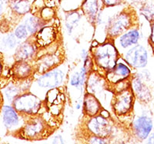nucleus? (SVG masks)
<instances>
[{"label": "nucleus", "instance_id": "f257e3e1", "mask_svg": "<svg viewBox=\"0 0 154 144\" xmlns=\"http://www.w3.org/2000/svg\"><path fill=\"white\" fill-rule=\"evenodd\" d=\"M69 74V65L66 61L46 72L35 73L29 91L45 101L46 95L50 90L60 88L66 84Z\"/></svg>", "mask_w": 154, "mask_h": 144}, {"label": "nucleus", "instance_id": "f03ea898", "mask_svg": "<svg viewBox=\"0 0 154 144\" xmlns=\"http://www.w3.org/2000/svg\"><path fill=\"white\" fill-rule=\"evenodd\" d=\"M100 13L106 21L105 28L107 39H114L124 31L139 24V19L134 9L129 5H119L116 10L108 13L107 8L102 7Z\"/></svg>", "mask_w": 154, "mask_h": 144}, {"label": "nucleus", "instance_id": "7ed1b4c3", "mask_svg": "<svg viewBox=\"0 0 154 144\" xmlns=\"http://www.w3.org/2000/svg\"><path fill=\"white\" fill-rule=\"evenodd\" d=\"M89 50L94 64L93 70L104 75L115 67L121 57L119 51L111 39H107L96 46L90 47Z\"/></svg>", "mask_w": 154, "mask_h": 144}, {"label": "nucleus", "instance_id": "20e7f679", "mask_svg": "<svg viewBox=\"0 0 154 144\" xmlns=\"http://www.w3.org/2000/svg\"><path fill=\"white\" fill-rule=\"evenodd\" d=\"M52 128L46 120L40 114L29 116L20 130L24 139L28 140H39L46 139L52 134Z\"/></svg>", "mask_w": 154, "mask_h": 144}, {"label": "nucleus", "instance_id": "39448f33", "mask_svg": "<svg viewBox=\"0 0 154 144\" xmlns=\"http://www.w3.org/2000/svg\"><path fill=\"white\" fill-rule=\"evenodd\" d=\"M136 97L131 87L113 93L110 107L112 113L117 117H124L133 113L136 104Z\"/></svg>", "mask_w": 154, "mask_h": 144}, {"label": "nucleus", "instance_id": "423d86ee", "mask_svg": "<svg viewBox=\"0 0 154 144\" xmlns=\"http://www.w3.org/2000/svg\"><path fill=\"white\" fill-rule=\"evenodd\" d=\"M44 104L45 101L28 90L18 96L13 101L12 105L19 113L29 117L39 114Z\"/></svg>", "mask_w": 154, "mask_h": 144}, {"label": "nucleus", "instance_id": "0eeeda50", "mask_svg": "<svg viewBox=\"0 0 154 144\" xmlns=\"http://www.w3.org/2000/svg\"><path fill=\"white\" fill-rule=\"evenodd\" d=\"M84 128L87 134L110 139L114 133L115 123L112 117L106 118L98 114L92 117H87Z\"/></svg>", "mask_w": 154, "mask_h": 144}, {"label": "nucleus", "instance_id": "6e6552de", "mask_svg": "<svg viewBox=\"0 0 154 144\" xmlns=\"http://www.w3.org/2000/svg\"><path fill=\"white\" fill-rule=\"evenodd\" d=\"M121 58L133 70L146 68L149 62V51L143 44L138 43L121 54Z\"/></svg>", "mask_w": 154, "mask_h": 144}, {"label": "nucleus", "instance_id": "1a4fd4ad", "mask_svg": "<svg viewBox=\"0 0 154 144\" xmlns=\"http://www.w3.org/2000/svg\"><path fill=\"white\" fill-rule=\"evenodd\" d=\"M130 127L135 138L139 142H144L153 130V120L150 115L143 112L134 115Z\"/></svg>", "mask_w": 154, "mask_h": 144}, {"label": "nucleus", "instance_id": "9d476101", "mask_svg": "<svg viewBox=\"0 0 154 144\" xmlns=\"http://www.w3.org/2000/svg\"><path fill=\"white\" fill-rule=\"evenodd\" d=\"M141 37L142 34L140 31V25L137 24L112 39V42L121 55L128 49L140 43Z\"/></svg>", "mask_w": 154, "mask_h": 144}, {"label": "nucleus", "instance_id": "9b49d317", "mask_svg": "<svg viewBox=\"0 0 154 144\" xmlns=\"http://www.w3.org/2000/svg\"><path fill=\"white\" fill-rule=\"evenodd\" d=\"M65 61L64 55L60 49L54 52H46L38 54L34 61L36 74H42L58 66Z\"/></svg>", "mask_w": 154, "mask_h": 144}, {"label": "nucleus", "instance_id": "f8f14e48", "mask_svg": "<svg viewBox=\"0 0 154 144\" xmlns=\"http://www.w3.org/2000/svg\"><path fill=\"white\" fill-rule=\"evenodd\" d=\"M39 48L34 37L29 38L19 44L15 50L14 57L16 61H34L38 56Z\"/></svg>", "mask_w": 154, "mask_h": 144}, {"label": "nucleus", "instance_id": "ddd939ff", "mask_svg": "<svg viewBox=\"0 0 154 144\" xmlns=\"http://www.w3.org/2000/svg\"><path fill=\"white\" fill-rule=\"evenodd\" d=\"M132 70L133 69L120 57L115 67L105 74V78L109 87L118 82L130 79L134 73Z\"/></svg>", "mask_w": 154, "mask_h": 144}, {"label": "nucleus", "instance_id": "4468645a", "mask_svg": "<svg viewBox=\"0 0 154 144\" xmlns=\"http://www.w3.org/2000/svg\"><path fill=\"white\" fill-rule=\"evenodd\" d=\"M4 126L8 129H19L21 130L28 117L19 113L12 105H5L2 110Z\"/></svg>", "mask_w": 154, "mask_h": 144}, {"label": "nucleus", "instance_id": "2eb2a0df", "mask_svg": "<svg viewBox=\"0 0 154 144\" xmlns=\"http://www.w3.org/2000/svg\"><path fill=\"white\" fill-rule=\"evenodd\" d=\"M146 83L135 73H133L130 79L131 88L134 93L136 100L140 101V104H146L152 100V93Z\"/></svg>", "mask_w": 154, "mask_h": 144}, {"label": "nucleus", "instance_id": "dca6fc26", "mask_svg": "<svg viewBox=\"0 0 154 144\" xmlns=\"http://www.w3.org/2000/svg\"><path fill=\"white\" fill-rule=\"evenodd\" d=\"M103 108V105L98 97L91 93L85 92L82 97V111L86 118L100 114Z\"/></svg>", "mask_w": 154, "mask_h": 144}, {"label": "nucleus", "instance_id": "f3484780", "mask_svg": "<svg viewBox=\"0 0 154 144\" xmlns=\"http://www.w3.org/2000/svg\"><path fill=\"white\" fill-rule=\"evenodd\" d=\"M12 71L13 76L19 81L33 78L36 73L34 61H16Z\"/></svg>", "mask_w": 154, "mask_h": 144}, {"label": "nucleus", "instance_id": "a211bd4d", "mask_svg": "<svg viewBox=\"0 0 154 144\" xmlns=\"http://www.w3.org/2000/svg\"><path fill=\"white\" fill-rule=\"evenodd\" d=\"M34 38L39 49L45 48L56 42L57 31L54 27L47 25L37 32Z\"/></svg>", "mask_w": 154, "mask_h": 144}, {"label": "nucleus", "instance_id": "6ab92c4d", "mask_svg": "<svg viewBox=\"0 0 154 144\" xmlns=\"http://www.w3.org/2000/svg\"><path fill=\"white\" fill-rule=\"evenodd\" d=\"M102 7L100 0H82L79 6L87 22L93 26L96 24V18Z\"/></svg>", "mask_w": 154, "mask_h": 144}, {"label": "nucleus", "instance_id": "aec40b11", "mask_svg": "<svg viewBox=\"0 0 154 144\" xmlns=\"http://www.w3.org/2000/svg\"><path fill=\"white\" fill-rule=\"evenodd\" d=\"M85 17L80 8L66 11L64 16V27L67 35L71 36L73 31L79 27L81 20Z\"/></svg>", "mask_w": 154, "mask_h": 144}, {"label": "nucleus", "instance_id": "412c9836", "mask_svg": "<svg viewBox=\"0 0 154 144\" xmlns=\"http://www.w3.org/2000/svg\"><path fill=\"white\" fill-rule=\"evenodd\" d=\"M23 22L24 23L27 30H28L29 38L35 36L41 28H43L44 26L47 25L48 23H49L48 22L43 20L40 17L39 14L35 13V12H34V13L29 12V13L26 15L24 19H23Z\"/></svg>", "mask_w": 154, "mask_h": 144}, {"label": "nucleus", "instance_id": "4be33fe9", "mask_svg": "<svg viewBox=\"0 0 154 144\" xmlns=\"http://www.w3.org/2000/svg\"><path fill=\"white\" fill-rule=\"evenodd\" d=\"M35 0H14L12 2V10L20 16H26L31 12Z\"/></svg>", "mask_w": 154, "mask_h": 144}, {"label": "nucleus", "instance_id": "5701e85b", "mask_svg": "<svg viewBox=\"0 0 154 144\" xmlns=\"http://www.w3.org/2000/svg\"><path fill=\"white\" fill-rule=\"evenodd\" d=\"M140 15L148 22L154 20V0H147L140 10Z\"/></svg>", "mask_w": 154, "mask_h": 144}, {"label": "nucleus", "instance_id": "b1692460", "mask_svg": "<svg viewBox=\"0 0 154 144\" xmlns=\"http://www.w3.org/2000/svg\"><path fill=\"white\" fill-rule=\"evenodd\" d=\"M19 39L16 37V35L13 34H9V35H6L5 38H3L2 40V45H3L4 48H6L9 49H14L16 50V48H17V46L19 45V44L20 42H19Z\"/></svg>", "mask_w": 154, "mask_h": 144}, {"label": "nucleus", "instance_id": "393cba45", "mask_svg": "<svg viewBox=\"0 0 154 144\" xmlns=\"http://www.w3.org/2000/svg\"><path fill=\"white\" fill-rule=\"evenodd\" d=\"M14 35H16V38H17L19 41H21V42L26 40V39H28V38H29L28 30H27L26 27V25H25L23 22L20 23V24L15 28Z\"/></svg>", "mask_w": 154, "mask_h": 144}, {"label": "nucleus", "instance_id": "a878e982", "mask_svg": "<svg viewBox=\"0 0 154 144\" xmlns=\"http://www.w3.org/2000/svg\"><path fill=\"white\" fill-rule=\"evenodd\" d=\"M38 14H39L40 17L42 18L43 20H45V21L49 22V21L53 20V18H54L55 10L53 9V8L44 6V7L39 11Z\"/></svg>", "mask_w": 154, "mask_h": 144}, {"label": "nucleus", "instance_id": "bb28decb", "mask_svg": "<svg viewBox=\"0 0 154 144\" xmlns=\"http://www.w3.org/2000/svg\"><path fill=\"white\" fill-rule=\"evenodd\" d=\"M86 140H87L86 143L90 144H106L110 143L109 138H103V137H98V136L93 135V134H87L86 137Z\"/></svg>", "mask_w": 154, "mask_h": 144}, {"label": "nucleus", "instance_id": "cd10ccee", "mask_svg": "<svg viewBox=\"0 0 154 144\" xmlns=\"http://www.w3.org/2000/svg\"><path fill=\"white\" fill-rule=\"evenodd\" d=\"M102 6L103 8H110L124 5L126 3L125 0H100Z\"/></svg>", "mask_w": 154, "mask_h": 144}, {"label": "nucleus", "instance_id": "c85d7f7f", "mask_svg": "<svg viewBox=\"0 0 154 144\" xmlns=\"http://www.w3.org/2000/svg\"><path fill=\"white\" fill-rule=\"evenodd\" d=\"M134 73L146 82L150 81L151 79H152V75H151L150 71L146 68H143V69L137 70V71L134 72Z\"/></svg>", "mask_w": 154, "mask_h": 144}, {"label": "nucleus", "instance_id": "c756f323", "mask_svg": "<svg viewBox=\"0 0 154 144\" xmlns=\"http://www.w3.org/2000/svg\"><path fill=\"white\" fill-rule=\"evenodd\" d=\"M147 42L149 43V46L152 48V52L154 53V20L149 22V34Z\"/></svg>", "mask_w": 154, "mask_h": 144}, {"label": "nucleus", "instance_id": "7c9ffc66", "mask_svg": "<svg viewBox=\"0 0 154 144\" xmlns=\"http://www.w3.org/2000/svg\"><path fill=\"white\" fill-rule=\"evenodd\" d=\"M51 143H65L66 141L64 140V138L61 134H58L53 136Z\"/></svg>", "mask_w": 154, "mask_h": 144}, {"label": "nucleus", "instance_id": "2f4dec72", "mask_svg": "<svg viewBox=\"0 0 154 144\" xmlns=\"http://www.w3.org/2000/svg\"><path fill=\"white\" fill-rule=\"evenodd\" d=\"M91 56V53H90V50L87 48H82L80 51V57L82 61L87 59L88 57Z\"/></svg>", "mask_w": 154, "mask_h": 144}, {"label": "nucleus", "instance_id": "473e14b6", "mask_svg": "<svg viewBox=\"0 0 154 144\" xmlns=\"http://www.w3.org/2000/svg\"><path fill=\"white\" fill-rule=\"evenodd\" d=\"M100 115L103 116V117H106V118H109V117H111L110 113H109V111L107 110L106 109H105V108H103V109H102V110L100 111Z\"/></svg>", "mask_w": 154, "mask_h": 144}, {"label": "nucleus", "instance_id": "72a5a7b5", "mask_svg": "<svg viewBox=\"0 0 154 144\" xmlns=\"http://www.w3.org/2000/svg\"><path fill=\"white\" fill-rule=\"evenodd\" d=\"M145 142L149 144H154V132H152L149 134V136Z\"/></svg>", "mask_w": 154, "mask_h": 144}, {"label": "nucleus", "instance_id": "f704fd0d", "mask_svg": "<svg viewBox=\"0 0 154 144\" xmlns=\"http://www.w3.org/2000/svg\"><path fill=\"white\" fill-rule=\"evenodd\" d=\"M4 6H5V2L3 0H0V16L2 14L4 9Z\"/></svg>", "mask_w": 154, "mask_h": 144}, {"label": "nucleus", "instance_id": "c9c22d12", "mask_svg": "<svg viewBox=\"0 0 154 144\" xmlns=\"http://www.w3.org/2000/svg\"><path fill=\"white\" fill-rule=\"evenodd\" d=\"M2 63H1V61H0V75L2 74Z\"/></svg>", "mask_w": 154, "mask_h": 144}, {"label": "nucleus", "instance_id": "e433bc0d", "mask_svg": "<svg viewBox=\"0 0 154 144\" xmlns=\"http://www.w3.org/2000/svg\"><path fill=\"white\" fill-rule=\"evenodd\" d=\"M125 1H126V2H127V1H130V0H125Z\"/></svg>", "mask_w": 154, "mask_h": 144}, {"label": "nucleus", "instance_id": "4c0bfd02", "mask_svg": "<svg viewBox=\"0 0 154 144\" xmlns=\"http://www.w3.org/2000/svg\"><path fill=\"white\" fill-rule=\"evenodd\" d=\"M0 104H1V99H0Z\"/></svg>", "mask_w": 154, "mask_h": 144}]
</instances>
